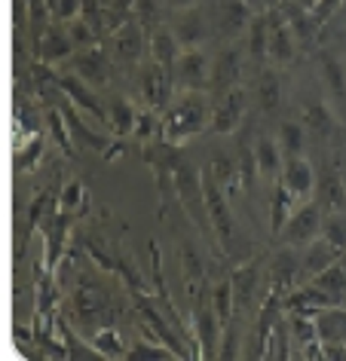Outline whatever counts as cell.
I'll return each mask as SVG.
<instances>
[{"mask_svg":"<svg viewBox=\"0 0 346 361\" xmlns=\"http://www.w3.org/2000/svg\"><path fill=\"white\" fill-rule=\"evenodd\" d=\"M273 187H276V190H273V202H270V233L273 236H279V230L285 227V221L291 218V212L300 205V200L291 193V187L282 178Z\"/></svg>","mask_w":346,"mask_h":361,"instance_id":"obj_28","label":"cell"},{"mask_svg":"<svg viewBox=\"0 0 346 361\" xmlns=\"http://www.w3.org/2000/svg\"><path fill=\"white\" fill-rule=\"evenodd\" d=\"M138 89H141V98L148 107H153V111H166L172 104V92H175V77H172L166 68H160L157 61H150V65H144L141 74H138Z\"/></svg>","mask_w":346,"mask_h":361,"instance_id":"obj_6","label":"cell"},{"mask_svg":"<svg viewBox=\"0 0 346 361\" xmlns=\"http://www.w3.org/2000/svg\"><path fill=\"white\" fill-rule=\"evenodd\" d=\"M239 77H242V52L236 47H227L212 61V83H208V89H212L215 98H221L239 86Z\"/></svg>","mask_w":346,"mask_h":361,"instance_id":"obj_9","label":"cell"},{"mask_svg":"<svg viewBox=\"0 0 346 361\" xmlns=\"http://www.w3.org/2000/svg\"><path fill=\"white\" fill-rule=\"evenodd\" d=\"M318 322V340L322 343H346V310L328 306L325 312L316 315Z\"/></svg>","mask_w":346,"mask_h":361,"instance_id":"obj_32","label":"cell"},{"mask_svg":"<svg viewBox=\"0 0 346 361\" xmlns=\"http://www.w3.org/2000/svg\"><path fill=\"white\" fill-rule=\"evenodd\" d=\"M236 340H239V334H236V324L230 322L224 328V343H221V355L224 358H236V355H239V349H236Z\"/></svg>","mask_w":346,"mask_h":361,"instance_id":"obj_52","label":"cell"},{"mask_svg":"<svg viewBox=\"0 0 346 361\" xmlns=\"http://www.w3.org/2000/svg\"><path fill=\"white\" fill-rule=\"evenodd\" d=\"M245 4H249L254 13H263V10H267V0H245Z\"/></svg>","mask_w":346,"mask_h":361,"instance_id":"obj_56","label":"cell"},{"mask_svg":"<svg viewBox=\"0 0 346 361\" xmlns=\"http://www.w3.org/2000/svg\"><path fill=\"white\" fill-rule=\"evenodd\" d=\"M148 49H150V61H157L160 68H166L169 74H175V65H178V59H181V43L175 37V31H169V28H157L150 34V43H148Z\"/></svg>","mask_w":346,"mask_h":361,"instance_id":"obj_24","label":"cell"},{"mask_svg":"<svg viewBox=\"0 0 346 361\" xmlns=\"http://www.w3.org/2000/svg\"><path fill=\"white\" fill-rule=\"evenodd\" d=\"M267 28H270V61L276 68H288L297 59V37L291 34L282 10L267 13Z\"/></svg>","mask_w":346,"mask_h":361,"instance_id":"obj_8","label":"cell"},{"mask_svg":"<svg viewBox=\"0 0 346 361\" xmlns=\"http://www.w3.org/2000/svg\"><path fill=\"white\" fill-rule=\"evenodd\" d=\"M245 102H249V98H245L242 86H236L227 95L217 98L215 114H212V132L215 135H233L239 129L242 120H245Z\"/></svg>","mask_w":346,"mask_h":361,"instance_id":"obj_11","label":"cell"},{"mask_svg":"<svg viewBox=\"0 0 346 361\" xmlns=\"http://www.w3.org/2000/svg\"><path fill=\"white\" fill-rule=\"evenodd\" d=\"M52 16H56V22H61V25L74 22V19L83 16V0H59L56 10H52Z\"/></svg>","mask_w":346,"mask_h":361,"instance_id":"obj_49","label":"cell"},{"mask_svg":"<svg viewBox=\"0 0 346 361\" xmlns=\"http://www.w3.org/2000/svg\"><path fill=\"white\" fill-rule=\"evenodd\" d=\"M340 6H343V0H316L313 6H309V13H313V19L318 25H325V22H331L337 13H340Z\"/></svg>","mask_w":346,"mask_h":361,"instance_id":"obj_50","label":"cell"},{"mask_svg":"<svg viewBox=\"0 0 346 361\" xmlns=\"http://www.w3.org/2000/svg\"><path fill=\"white\" fill-rule=\"evenodd\" d=\"M56 4H59V0H49V6H52V10H56Z\"/></svg>","mask_w":346,"mask_h":361,"instance_id":"obj_57","label":"cell"},{"mask_svg":"<svg viewBox=\"0 0 346 361\" xmlns=\"http://www.w3.org/2000/svg\"><path fill=\"white\" fill-rule=\"evenodd\" d=\"M148 37H144V25L141 22H126L114 31V56L120 65L135 68L144 56V47H148Z\"/></svg>","mask_w":346,"mask_h":361,"instance_id":"obj_13","label":"cell"},{"mask_svg":"<svg viewBox=\"0 0 346 361\" xmlns=\"http://www.w3.org/2000/svg\"><path fill=\"white\" fill-rule=\"evenodd\" d=\"M175 37L181 43V49H196L203 47V40L208 37V25L199 13V6H187V10H178L175 19Z\"/></svg>","mask_w":346,"mask_h":361,"instance_id":"obj_21","label":"cell"},{"mask_svg":"<svg viewBox=\"0 0 346 361\" xmlns=\"http://www.w3.org/2000/svg\"><path fill=\"white\" fill-rule=\"evenodd\" d=\"M40 153H43V138L40 135H34V138H28L22 147H16V171L25 175L28 169H34L37 166V159H40Z\"/></svg>","mask_w":346,"mask_h":361,"instance_id":"obj_45","label":"cell"},{"mask_svg":"<svg viewBox=\"0 0 346 361\" xmlns=\"http://www.w3.org/2000/svg\"><path fill=\"white\" fill-rule=\"evenodd\" d=\"M279 147L285 157H300L306 150V126H300L294 120H285L279 126Z\"/></svg>","mask_w":346,"mask_h":361,"instance_id":"obj_40","label":"cell"},{"mask_svg":"<svg viewBox=\"0 0 346 361\" xmlns=\"http://www.w3.org/2000/svg\"><path fill=\"white\" fill-rule=\"evenodd\" d=\"M135 120H138V114H135V107L126 102V98H114V102L107 104V123H111V132L117 135V138L132 135Z\"/></svg>","mask_w":346,"mask_h":361,"instance_id":"obj_36","label":"cell"},{"mask_svg":"<svg viewBox=\"0 0 346 361\" xmlns=\"http://www.w3.org/2000/svg\"><path fill=\"white\" fill-rule=\"evenodd\" d=\"M74 74L80 80H86L89 86L102 89L107 80H111V68H107V59L98 47H89V49H80L74 56Z\"/></svg>","mask_w":346,"mask_h":361,"instance_id":"obj_19","label":"cell"},{"mask_svg":"<svg viewBox=\"0 0 346 361\" xmlns=\"http://www.w3.org/2000/svg\"><path fill=\"white\" fill-rule=\"evenodd\" d=\"M157 13H160V4H157V0H135V10H132V16H138L141 22L157 19Z\"/></svg>","mask_w":346,"mask_h":361,"instance_id":"obj_53","label":"cell"},{"mask_svg":"<svg viewBox=\"0 0 346 361\" xmlns=\"http://www.w3.org/2000/svg\"><path fill=\"white\" fill-rule=\"evenodd\" d=\"M270 276H273V291L279 297H288L297 288V282L304 279V269H300V260L291 245L276 251V257H273V264H270Z\"/></svg>","mask_w":346,"mask_h":361,"instance_id":"obj_14","label":"cell"},{"mask_svg":"<svg viewBox=\"0 0 346 361\" xmlns=\"http://www.w3.org/2000/svg\"><path fill=\"white\" fill-rule=\"evenodd\" d=\"M181 269H184V282L190 294L196 297V282H205V267H203V255L190 242H181Z\"/></svg>","mask_w":346,"mask_h":361,"instance_id":"obj_38","label":"cell"},{"mask_svg":"<svg viewBox=\"0 0 346 361\" xmlns=\"http://www.w3.org/2000/svg\"><path fill=\"white\" fill-rule=\"evenodd\" d=\"M288 331H291V343H294L297 349H304L318 340V322H316V315H306V312H291Z\"/></svg>","mask_w":346,"mask_h":361,"instance_id":"obj_37","label":"cell"},{"mask_svg":"<svg viewBox=\"0 0 346 361\" xmlns=\"http://www.w3.org/2000/svg\"><path fill=\"white\" fill-rule=\"evenodd\" d=\"M28 13H31L34 25H43L47 16L52 13V6H49V0H28Z\"/></svg>","mask_w":346,"mask_h":361,"instance_id":"obj_54","label":"cell"},{"mask_svg":"<svg viewBox=\"0 0 346 361\" xmlns=\"http://www.w3.org/2000/svg\"><path fill=\"white\" fill-rule=\"evenodd\" d=\"M89 343L98 349L102 358H123L126 352H129V346H126L123 337H120V331L111 328V324H105V328H98L95 334H89Z\"/></svg>","mask_w":346,"mask_h":361,"instance_id":"obj_35","label":"cell"},{"mask_svg":"<svg viewBox=\"0 0 346 361\" xmlns=\"http://www.w3.org/2000/svg\"><path fill=\"white\" fill-rule=\"evenodd\" d=\"M340 10H343V16H346V0H343V6H340Z\"/></svg>","mask_w":346,"mask_h":361,"instance_id":"obj_58","label":"cell"},{"mask_svg":"<svg viewBox=\"0 0 346 361\" xmlns=\"http://www.w3.org/2000/svg\"><path fill=\"white\" fill-rule=\"evenodd\" d=\"M59 89L65 92V98L74 107H80V111L89 114V116H95L98 123H107V107L98 102L95 86H89L86 80H80L77 74H61L59 77Z\"/></svg>","mask_w":346,"mask_h":361,"instance_id":"obj_10","label":"cell"},{"mask_svg":"<svg viewBox=\"0 0 346 361\" xmlns=\"http://www.w3.org/2000/svg\"><path fill=\"white\" fill-rule=\"evenodd\" d=\"M282 16H285V22H288V28L291 34L297 37V47H313V40H316V31L322 28L316 19H313V13H309V6H300L297 0H282Z\"/></svg>","mask_w":346,"mask_h":361,"instance_id":"obj_18","label":"cell"},{"mask_svg":"<svg viewBox=\"0 0 346 361\" xmlns=\"http://www.w3.org/2000/svg\"><path fill=\"white\" fill-rule=\"evenodd\" d=\"M309 282H316L318 288H322V291L331 297V300L340 306L343 300H346V269L340 267V257L334 260L331 267L328 269H322V273H318L316 279H309Z\"/></svg>","mask_w":346,"mask_h":361,"instance_id":"obj_34","label":"cell"},{"mask_svg":"<svg viewBox=\"0 0 346 361\" xmlns=\"http://www.w3.org/2000/svg\"><path fill=\"white\" fill-rule=\"evenodd\" d=\"M316 71L322 77V86L331 104H346V65L340 61V56L331 49L316 52Z\"/></svg>","mask_w":346,"mask_h":361,"instance_id":"obj_12","label":"cell"},{"mask_svg":"<svg viewBox=\"0 0 346 361\" xmlns=\"http://www.w3.org/2000/svg\"><path fill=\"white\" fill-rule=\"evenodd\" d=\"M282 303H285L288 312H306V315H318V312H325L328 306H337L316 282H309L304 288H294L288 297H282Z\"/></svg>","mask_w":346,"mask_h":361,"instance_id":"obj_22","label":"cell"},{"mask_svg":"<svg viewBox=\"0 0 346 361\" xmlns=\"http://www.w3.org/2000/svg\"><path fill=\"white\" fill-rule=\"evenodd\" d=\"M208 300H212L217 319H221V324L227 328V324L233 322V312H236V294H233V282H230V279H221V282L212 288Z\"/></svg>","mask_w":346,"mask_h":361,"instance_id":"obj_39","label":"cell"},{"mask_svg":"<svg viewBox=\"0 0 346 361\" xmlns=\"http://www.w3.org/2000/svg\"><path fill=\"white\" fill-rule=\"evenodd\" d=\"M59 212H65V214H83L86 212V187L80 184V180L65 184V190L59 196Z\"/></svg>","mask_w":346,"mask_h":361,"instance_id":"obj_43","label":"cell"},{"mask_svg":"<svg viewBox=\"0 0 346 361\" xmlns=\"http://www.w3.org/2000/svg\"><path fill=\"white\" fill-rule=\"evenodd\" d=\"M74 49L77 47H74V40H71L68 28H47V31H40V37H37V56H40V61H47V65L71 59Z\"/></svg>","mask_w":346,"mask_h":361,"instance_id":"obj_25","label":"cell"},{"mask_svg":"<svg viewBox=\"0 0 346 361\" xmlns=\"http://www.w3.org/2000/svg\"><path fill=\"white\" fill-rule=\"evenodd\" d=\"M166 6H172V10H187V6H196V0H166Z\"/></svg>","mask_w":346,"mask_h":361,"instance_id":"obj_55","label":"cell"},{"mask_svg":"<svg viewBox=\"0 0 346 361\" xmlns=\"http://www.w3.org/2000/svg\"><path fill=\"white\" fill-rule=\"evenodd\" d=\"M245 56L251 59V65L263 71L270 61V28H267V13H254V19L245 31Z\"/></svg>","mask_w":346,"mask_h":361,"instance_id":"obj_20","label":"cell"},{"mask_svg":"<svg viewBox=\"0 0 346 361\" xmlns=\"http://www.w3.org/2000/svg\"><path fill=\"white\" fill-rule=\"evenodd\" d=\"M49 200H52V193L49 190H43L37 200H34V205H31V214H28V224H25V233H31L34 227L40 224V218H43V209L49 205Z\"/></svg>","mask_w":346,"mask_h":361,"instance_id":"obj_51","label":"cell"},{"mask_svg":"<svg viewBox=\"0 0 346 361\" xmlns=\"http://www.w3.org/2000/svg\"><path fill=\"white\" fill-rule=\"evenodd\" d=\"M251 19L254 10L245 0H217V31L224 40H236L239 34H245Z\"/></svg>","mask_w":346,"mask_h":361,"instance_id":"obj_15","label":"cell"},{"mask_svg":"<svg viewBox=\"0 0 346 361\" xmlns=\"http://www.w3.org/2000/svg\"><path fill=\"white\" fill-rule=\"evenodd\" d=\"M254 153H258L261 178H263V180H270V184H276V180L282 178V166H285V153H282L279 141L261 138V141H258V147H254Z\"/></svg>","mask_w":346,"mask_h":361,"instance_id":"obj_30","label":"cell"},{"mask_svg":"<svg viewBox=\"0 0 346 361\" xmlns=\"http://www.w3.org/2000/svg\"><path fill=\"white\" fill-rule=\"evenodd\" d=\"M233 282V294H236V310H245L251 303V297L258 294V285H261V264L251 260V264H242L233 269L230 276Z\"/></svg>","mask_w":346,"mask_h":361,"instance_id":"obj_29","label":"cell"},{"mask_svg":"<svg viewBox=\"0 0 346 361\" xmlns=\"http://www.w3.org/2000/svg\"><path fill=\"white\" fill-rule=\"evenodd\" d=\"M337 257H340V251H337L325 236L313 239L309 245H304V257H300V269H304V279H316L318 273H322V269L331 267Z\"/></svg>","mask_w":346,"mask_h":361,"instance_id":"obj_26","label":"cell"},{"mask_svg":"<svg viewBox=\"0 0 346 361\" xmlns=\"http://www.w3.org/2000/svg\"><path fill=\"white\" fill-rule=\"evenodd\" d=\"M304 126L309 135H316V138H331L334 135V111L328 102H313L306 104V114H304Z\"/></svg>","mask_w":346,"mask_h":361,"instance_id":"obj_31","label":"cell"},{"mask_svg":"<svg viewBox=\"0 0 346 361\" xmlns=\"http://www.w3.org/2000/svg\"><path fill=\"white\" fill-rule=\"evenodd\" d=\"M322 236L343 255V251H346V209L325 214V218H322Z\"/></svg>","mask_w":346,"mask_h":361,"instance_id":"obj_42","label":"cell"},{"mask_svg":"<svg viewBox=\"0 0 346 361\" xmlns=\"http://www.w3.org/2000/svg\"><path fill=\"white\" fill-rule=\"evenodd\" d=\"M313 4H316V0H306V6H313Z\"/></svg>","mask_w":346,"mask_h":361,"instance_id":"obj_59","label":"cell"},{"mask_svg":"<svg viewBox=\"0 0 346 361\" xmlns=\"http://www.w3.org/2000/svg\"><path fill=\"white\" fill-rule=\"evenodd\" d=\"M208 175H212L227 193L233 190V184H239V166H236L227 153H215L212 166H208Z\"/></svg>","mask_w":346,"mask_h":361,"instance_id":"obj_41","label":"cell"},{"mask_svg":"<svg viewBox=\"0 0 346 361\" xmlns=\"http://www.w3.org/2000/svg\"><path fill=\"white\" fill-rule=\"evenodd\" d=\"M212 114H215V104L203 92H181L162 111L160 135L166 138V144H184L190 138H196L199 132L212 129Z\"/></svg>","mask_w":346,"mask_h":361,"instance_id":"obj_1","label":"cell"},{"mask_svg":"<svg viewBox=\"0 0 346 361\" xmlns=\"http://www.w3.org/2000/svg\"><path fill=\"white\" fill-rule=\"evenodd\" d=\"M175 190H178V202L181 209L187 212L190 224L196 227V233L203 236L208 245H217V236H215V224H212V214H208V202H205V187H203V171H196L193 166L178 159L175 166Z\"/></svg>","mask_w":346,"mask_h":361,"instance_id":"obj_2","label":"cell"},{"mask_svg":"<svg viewBox=\"0 0 346 361\" xmlns=\"http://www.w3.org/2000/svg\"><path fill=\"white\" fill-rule=\"evenodd\" d=\"M193 334H196V352H203V358H217L221 355V343H217V337L224 334V324L221 319H217L215 306L212 300L208 303H199L196 312H193Z\"/></svg>","mask_w":346,"mask_h":361,"instance_id":"obj_7","label":"cell"},{"mask_svg":"<svg viewBox=\"0 0 346 361\" xmlns=\"http://www.w3.org/2000/svg\"><path fill=\"white\" fill-rule=\"evenodd\" d=\"M258 102L263 114H276L282 104V80L273 68L258 71Z\"/></svg>","mask_w":346,"mask_h":361,"instance_id":"obj_33","label":"cell"},{"mask_svg":"<svg viewBox=\"0 0 346 361\" xmlns=\"http://www.w3.org/2000/svg\"><path fill=\"white\" fill-rule=\"evenodd\" d=\"M322 205L316 200H306L300 202L294 212H291V218L285 221V227L279 230V242L282 245H291V248H304L309 245L313 239L322 236Z\"/></svg>","mask_w":346,"mask_h":361,"instance_id":"obj_3","label":"cell"},{"mask_svg":"<svg viewBox=\"0 0 346 361\" xmlns=\"http://www.w3.org/2000/svg\"><path fill=\"white\" fill-rule=\"evenodd\" d=\"M203 187H205V202H208V214H212L215 224V236L221 251H230V236H233V218H230V202H227V190L217 180L208 175H203Z\"/></svg>","mask_w":346,"mask_h":361,"instance_id":"obj_5","label":"cell"},{"mask_svg":"<svg viewBox=\"0 0 346 361\" xmlns=\"http://www.w3.org/2000/svg\"><path fill=\"white\" fill-rule=\"evenodd\" d=\"M282 180L291 187V193L297 196L300 202L313 200L316 196V171L309 166V159L300 153V157H285V166H282Z\"/></svg>","mask_w":346,"mask_h":361,"instance_id":"obj_16","label":"cell"},{"mask_svg":"<svg viewBox=\"0 0 346 361\" xmlns=\"http://www.w3.org/2000/svg\"><path fill=\"white\" fill-rule=\"evenodd\" d=\"M239 187L245 193L254 190V184H258L261 178V166H258V153H251L249 147H239Z\"/></svg>","mask_w":346,"mask_h":361,"instance_id":"obj_44","label":"cell"},{"mask_svg":"<svg viewBox=\"0 0 346 361\" xmlns=\"http://www.w3.org/2000/svg\"><path fill=\"white\" fill-rule=\"evenodd\" d=\"M47 126H49V132L56 135L59 147H61V150H65L68 157H71V153H74V144H71V138H74V135H71V129H68V120H65V114H61L59 107H56V111H49V114H47Z\"/></svg>","mask_w":346,"mask_h":361,"instance_id":"obj_46","label":"cell"},{"mask_svg":"<svg viewBox=\"0 0 346 361\" xmlns=\"http://www.w3.org/2000/svg\"><path fill=\"white\" fill-rule=\"evenodd\" d=\"M157 114L160 111H153V107H148V111L138 114V120H135V129H132V135L138 141H150L153 138V129H160V126H162V123H157Z\"/></svg>","mask_w":346,"mask_h":361,"instance_id":"obj_48","label":"cell"},{"mask_svg":"<svg viewBox=\"0 0 346 361\" xmlns=\"http://www.w3.org/2000/svg\"><path fill=\"white\" fill-rule=\"evenodd\" d=\"M68 34H71V40H74V47L80 49H89V47H95V28H93V22H86L83 16L74 22H68L65 25Z\"/></svg>","mask_w":346,"mask_h":361,"instance_id":"obj_47","label":"cell"},{"mask_svg":"<svg viewBox=\"0 0 346 361\" xmlns=\"http://www.w3.org/2000/svg\"><path fill=\"white\" fill-rule=\"evenodd\" d=\"M316 190H318L316 202L322 205L325 214L343 212V209H346V180H343V175H340V171H337L334 166L322 171V180L316 184Z\"/></svg>","mask_w":346,"mask_h":361,"instance_id":"obj_23","label":"cell"},{"mask_svg":"<svg viewBox=\"0 0 346 361\" xmlns=\"http://www.w3.org/2000/svg\"><path fill=\"white\" fill-rule=\"evenodd\" d=\"M175 86L178 92H203L212 83V59L203 49H184L175 65Z\"/></svg>","mask_w":346,"mask_h":361,"instance_id":"obj_4","label":"cell"},{"mask_svg":"<svg viewBox=\"0 0 346 361\" xmlns=\"http://www.w3.org/2000/svg\"><path fill=\"white\" fill-rule=\"evenodd\" d=\"M74 303H77V315H80V324H86V328H105V322H107V297L98 291L95 285H83L77 291L74 297Z\"/></svg>","mask_w":346,"mask_h":361,"instance_id":"obj_17","label":"cell"},{"mask_svg":"<svg viewBox=\"0 0 346 361\" xmlns=\"http://www.w3.org/2000/svg\"><path fill=\"white\" fill-rule=\"evenodd\" d=\"M61 114H65V120H68V129H71V135H74V141H80L83 147H89V150H95V153H105L107 147H111V138L107 135H98V132H93L89 126L83 123V111L80 107H74V104H65L61 107Z\"/></svg>","mask_w":346,"mask_h":361,"instance_id":"obj_27","label":"cell"}]
</instances>
